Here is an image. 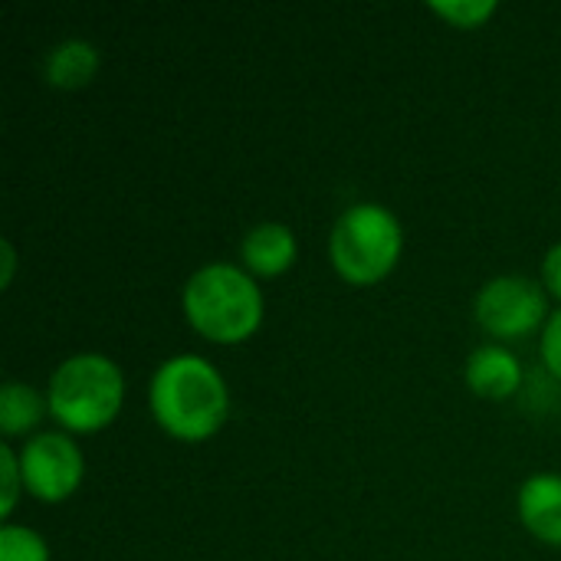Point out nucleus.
Masks as SVG:
<instances>
[{
    "label": "nucleus",
    "instance_id": "nucleus-1",
    "mask_svg": "<svg viewBox=\"0 0 561 561\" xmlns=\"http://www.w3.org/2000/svg\"><path fill=\"white\" fill-rule=\"evenodd\" d=\"M148 404L161 431L184 444L214 437L230 414L227 381L201 355L168 358L151 378Z\"/></svg>",
    "mask_w": 561,
    "mask_h": 561
},
{
    "label": "nucleus",
    "instance_id": "nucleus-10",
    "mask_svg": "<svg viewBox=\"0 0 561 561\" xmlns=\"http://www.w3.org/2000/svg\"><path fill=\"white\" fill-rule=\"evenodd\" d=\"M99 72V53L85 39H66L46 56V79L56 89H82Z\"/></svg>",
    "mask_w": 561,
    "mask_h": 561
},
{
    "label": "nucleus",
    "instance_id": "nucleus-12",
    "mask_svg": "<svg viewBox=\"0 0 561 561\" xmlns=\"http://www.w3.org/2000/svg\"><path fill=\"white\" fill-rule=\"evenodd\" d=\"M431 10L440 16V20H447L450 26H457V30H477V26H483L500 7L493 3V0H434L431 3Z\"/></svg>",
    "mask_w": 561,
    "mask_h": 561
},
{
    "label": "nucleus",
    "instance_id": "nucleus-15",
    "mask_svg": "<svg viewBox=\"0 0 561 561\" xmlns=\"http://www.w3.org/2000/svg\"><path fill=\"white\" fill-rule=\"evenodd\" d=\"M542 362H546V368L561 381V309L546 322V332H542Z\"/></svg>",
    "mask_w": 561,
    "mask_h": 561
},
{
    "label": "nucleus",
    "instance_id": "nucleus-7",
    "mask_svg": "<svg viewBox=\"0 0 561 561\" xmlns=\"http://www.w3.org/2000/svg\"><path fill=\"white\" fill-rule=\"evenodd\" d=\"M467 385L486 401H506L523 385V368L516 355L503 345H483L467 362Z\"/></svg>",
    "mask_w": 561,
    "mask_h": 561
},
{
    "label": "nucleus",
    "instance_id": "nucleus-13",
    "mask_svg": "<svg viewBox=\"0 0 561 561\" xmlns=\"http://www.w3.org/2000/svg\"><path fill=\"white\" fill-rule=\"evenodd\" d=\"M0 561H49L46 542L26 526L0 529Z\"/></svg>",
    "mask_w": 561,
    "mask_h": 561
},
{
    "label": "nucleus",
    "instance_id": "nucleus-6",
    "mask_svg": "<svg viewBox=\"0 0 561 561\" xmlns=\"http://www.w3.org/2000/svg\"><path fill=\"white\" fill-rule=\"evenodd\" d=\"M23 486L43 503L69 500L82 483V454L66 434H39L20 450Z\"/></svg>",
    "mask_w": 561,
    "mask_h": 561
},
{
    "label": "nucleus",
    "instance_id": "nucleus-4",
    "mask_svg": "<svg viewBox=\"0 0 561 561\" xmlns=\"http://www.w3.org/2000/svg\"><path fill=\"white\" fill-rule=\"evenodd\" d=\"M401 247H404V233L388 207L355 204L335 220L329 256L345 283L371 286L381 283L398 266Z\"/></svg>",
    "mask_w": 561,
    "mask_h": 561
},
{
    "label": "nucleus",
    "instance_id": "nucleus-3",
    "mask_svg": "<svg viewBox=\"0 0 561 561\" xmlns=\"http://www.w3.org/2000/svg\"><path fill=\"white\" fill-rule=\"evenodd\" d=\"M122 394L125 378L112 358L72 355L53 371L46 404L59 427L72 434H95L118 417Z\"/></svg>",
    "mask_w": 561,
    "mask_h": 561
},
{
    "label": "nucleus",
    "instance_id": "nucleus-2",
    "mask_svg": "<svg viewBox=\"0 0 561 561\" xmlns=\"http://www.w3.org/2000/svg\"><path fill=\"white\" fill-rule=\"evenodd\" d=\"M184 316L204 339L237 345L263 325V293L240 266L210 263L187 279Z\"/></svg>",
    "mask_w": 561,
    "mask_h": 561
},
{
    "label": "nucleus",
    "instance_id": "nucleus-11",
    "mask_svg": "<svg viewBox=\"0 0 561 561\" xmlns=\"http://www.w3.org/2000/svg\"><path fill=\"white\" fill-rule=\"evenodd\" d=\"M43 411H49V404L39 398L36 388L20 385V381H10L0 388V431L7 437L30 434L43 421Z\"/></svg>",
    "mask_w": 561,
    "mask_h": 561
},
{
    "label": "nucleus",
    "instance_id": "nucleus-17",
    "mask_svg": "<svg viewBox=\"0 0 561 561\" xmlns=\"http://www.w3.org/2000/svg\"><path fill=\"white\" fill-rule=\"evenodd\" d=\"M0 250H3V276H0V286L7 289L10 286V279H13V266H16V256H13V247L3 240L0 243Z\"/></svg>",
    "mask_w": 561,
    "mask_h": 561
},
{
    "label": "nucleus",
    "instance_id": "nucleus-16",
    "mask_svg": "<svg viewBox=\"0 0 561 561\" xmlns=\"http://www.w3.org/2000/svg\"><path fill=\"white\" fill-rule=\"evenodd\" d=\"M542 283H546V293L561 299V243L549 250V256L542 263Z\"/></svg>",
    "mask_w": 561,
    "mask_h": 561
},
{
    "label": "nucleus",
    "instance_id": "nucleus-14",
    "mask_svg": "<svg viewBox=\"0 0 561 561\" xmlns=\"http://www.w3.org/2000/svg\"><path fill=\"white\" fill-rule=\"evenodd\" d=\"M0 516L10 519L16 500H20V490L23 486V470H20V454H13V447H0Z\"/></svg>",
    "mask_w": 561,
    "mask_h": 561
},
{
    "label": "nucleus",
    "instance_id": "nucleus-5",
    "mask_svg": "<svg viewBox=\"0 0 561 561\" xmlns=\"http://www.w3.org/2000/svg\"><path fill=\"white\" fill-rule=\"evenodd\" d=\"M480 329L496 342H516L533 335L549 316V293L526 276L490 279L473 302Z\"/></svg>",
    "mask_w": 561,
    "mask_h": 561
},
{
    "label": "nucleus",
    "instance_id": "nucleus-8",
    "mask_svg": "<svg viewBox=\"0 0 561 561\" xmlns=\"http://www.w3.org/2000/svg\"><path fill=\"white\" fill-rule=\"evenodd\" d=\"M519 519L536 539L561 546V477L539 473L526 480L519 490Z\"/></svg>",
    "mask_w": 561,
    "mask_h": 561
},
{
    "label": "nucleus",
    "instance_id": "nucleus-9",
    "mask_svg": "<svg viewBox=\"0 0 561 561\" xmlns=\"http://www.w3.org/2000/svg\"><path fill=\"white\" fill-rule=\"evenodd\" d=\"M243 263L253 276H279L296 263V237L283 224H256L243 237Z\"/></svg>",
    "mask_w": 561,
    "mask_h": 561
}]
</instances>
